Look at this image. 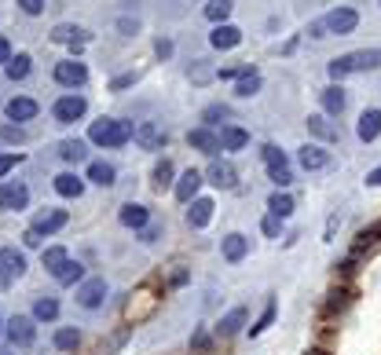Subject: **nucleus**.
Returning a JSON list of instances; mask_svg holds the SVG:
<instances>
[{"mask_svg": "<svg viewBox=\"0 0 381 355\" xmlns=\"http://www.w3.org/2000/svg\"><path fill=\"white\" fill-rule=\"evenodd\" d=\"M381 66V48H363V51H352V56H341L334 59L330 66V77H345V73H356V70H378Z\"/></svg>", "mask_w": 381, "mask_h": 355, "instance_id": "nucleus-1", "label": "nucleus"}, {"mask_svg": "<svg viewBox=\"0 0 381 355\" xmlns=\"http://www.w3.org/2000/svg\"><path fill=\"white\" fill-rule=\"evenodd\" d=\"M88 139L99 147H121L132 139V125L129 121H114V117H103V121H95L88 128Z\"/></svg>", "mask_w": 381, "mask_h": 355, "instance_id": "nucleus-2", "label": "nucleus"}, {"mask_svg": "<svg viewBox=\"0 0 381 355\" xmlns=\"http://www.w3.org/2000/svg\"><path fill=\"white\" fill-rule=\"evenodd\" d=\"M356 26H359V15L352 12V8H337V12H330V15L323 19V23L312 26V37H326V34L345 37V34H352Z\"/></svg>", "mask_w": 381, "mask_h": 355, "instance_id": "nucleus-3", "label": "nucleus"}, {"mask_svg": "<svg viewBox=\"0 0 381 355\" xmlns=\"http://www.w3.org/2000/svg\"><path fill=\"white\" fill-rule=\"evenodd\" d=\"M26 271V256L19 249H0V289H8L15 278H23Z\"/></svg>", "mask_w": 381, "mask_h": 355, "instance_id": "nucleus-4", "label": "nucleus"}, {"mask_svg": "<svg viewBox=\"0 0 381 355\" xmlns=\"http://www.w3.org/2000/svg\"><path fill=\"white\" fill-rule=\"evenodd\" d=\"M103 300H107V282L103 278H88V282H81V289H77V304L81 308H99Z\"/></svg>", "mask_w": 381, "mask_h": 355, "instance_id": "nucleus-5", "label": "nucleus"}, {"mask_svg": "<svg viewBox=\"0 0 381 355\" xmlns=\"http://www.w3.org/2000/svg\"><path fill=\"white\" fill-rule=\"evenodd\" d=\"M8 337H12V344H19V348H26V344H34L37 330H34V319L26 315H15L12 322H8Z\"/></svg>", "mask_w": 381, "mask_h": 355, "instance_id": "nucleus-6", "label": "nucleus"}, {"mask_svg": "<svg viewBox=\"0 0 381 355\" xmlns=\"http://www.w3.org/2000/svg\"><path fill=\"white\" fill-rule=\"evenodd\" d=\"M56 81L59 84H66V88H77V84L88 81V70H84V62H59L56 66Z\"/></svg>", "mask_w": 381, "mask_h": 355, "instance_id": "nucleus-7", "label": "nucleus"}, {"mask_svg": "<svg viewBox=\"0 0 381 355\" xmlns=\"http://www.w3.org/2000/svg\"><path fill=\"white\" fill-rule=\"evenodd\" d=\"M165 128L162 125H154V121H147V125H140L136 128V143H140L143 150H158V147H165Z\"/></svg>", "mask_w": 381, "mask_h": 355, "instance_id": "nucleus-8", "label": "nucleus"}, {"mask_svg": "<svg viewBox=\"0 0 381 355\" xmlns=\"http://www.w3.org/2000/svg\"><path fill=\"white\" fill-rule=\"evenodd\" d=\"M26 201H29V191L23 184H4L0 187V209H26Z\"/></svg>", "mask_w": 381, "mask_h": 355, "instance_id": "nucleus-9", "label": "nucleus"}, {"mask_svg": "<svg viewBox=\"0 0 381 355\" xmlns=\"http://www.w3.org/2000/svg\"><path fill=\"white\" fill-rule=\"evenodd\" d=\"M209 220H213V201H209V198H195V201H190V209H187V223H190V228H206Z\"/></svg>", "mask_w": 381, "mask_h": 355, "instance_id": "nucleus-10", "label": "nucleus"}, {"mask_svg": "<svg viewBox=\"0 0 381 355\" xmlns=\"http://www.w3.org/2000/svg\"><path fill=\"white\" fill-rule=\"evenodd\" d=\"M81 114H84V99H81V95H62V99L56 103V117H59V121H77Z\"/></svg>", "mask_w": 381, "mask_h": 355, "instance_id": "nucleus-11", "label": "nucleus"}, {"mask_svg": "<svg viewBox=\"0 0 381 355\" xmlns=\"http://www.w3.org/2000/svg\"><path fill=\"white\" fill-rule=\"evenodd\" d=\"M66 220H70L66 209H45V212H40V217L34 220V228H37L40 234H51V231H59Z\"/></svg>", "mask_w": 381, "mask_h": 355, "instance_id": "nucleus-12", "label": "nucleus"}, {"mask_svg": "<svg viewBox=\"0 0 381 355\" xmlns=\"http://www.w3.org/2000/svg\"><path fill=\"white\" fill-rule=\"evenodd\" d=\"M378 132H381V114L367 110L363 117H359V125H356V136L363 139V143H370V139H378Z\"/></svg>", "mask_w": 381, "mask_h": 355, "instance_id": "nucleus-13", "label": "nucleus"}, {"mask_svg": "<svg viewBox=\"0 0 381 355\" xmlns=\"http://www.w3.org/2000/svg\"><path fill=\"white\" fill-rule=\"evenodd\" d=\"M187 143L198 147L202 154H217V150H220V136H213L209 128H195V132L187 136Z\"/></svg>", "mask_w": 381, "mask_h": 355, "instance_id": "nucleus-14", "label": "nucleus"}, {"mask_svg": "<svg viewBox=\"0 0 381 355\" xmlns=\"http://www.w3.org/2000/svg\"><path fill=\"white\" fill-rule=\"evenodd\" d=\"M301 165L304 169H326V165H330V154H326V150L323 147H315V143H308V147H301Z\"/></svg>", "mask_w": 381, "mask_h": 355, "instance_id": "nucleus-15", "label": "nucleus"}, {"mask_svg": "<svg viewBox=\"0 0 381 355\" xmlns=\"http://www.w3.org/2000/svg\"><path fill=\"white\" fill-rule=\"evenodd\" d=\"M198 187H202V176H198L195 169H187L184 176H180V184H176V198L180 201H190V198L198 195Z\"/></svg>", "mask_w": 381, "mask_h": 355, "instance_id": "nucleus-16", "label": "nucleus"}, {"mask_svg": "<svg viewBox=\"0 0 381 355\" xmlns=\"http://www.w3.org/2000/svg\"><path fill=\"white\" fill-rule=\"evenodd\" d=\"M209 184H217V187H235V169L228 165V161H213L209 165Z\"/></svg>", "mask_w": 381, "mask_h": 355, "instance_id": "nucleus-17", "label": "nucleus"}, {"mask_svg": "<svg viewBox=\"0 0 381 355\" xmlns=\"http://www.w3.org/2000/svg\"><path fill=\"white\" fill-rule=\"evenodd\" d=\"M304 125H308V132L319 136V139H341V128L330 125V121H326V117H319V114H312Z\"/></svg>", "mask_w": 381, "mask_h": 355, "instance_id": "nucleus-18", "label": "nucleus"}, {"mask_svg": "<svg viewBox=\"0 0 381 355\" xmlns=\"http://www.w3.org/2000/svg\"><path fill=\"white\" fill-rule=\"evenodd\" d=\"M238 40H242V34L235 26H217L213 34H209V45H213V48H235Z\"/></svg>", "mask_w": 381, "mask_h": 355, "instance_id": "nucleus-19", "label": "nucleus"}, {"mask_svg": "<svg viewBox=\"0 0 381 355\" xmlns=\"http://www.w3.org/2000/svg\"><path fill=\"white\" fill-rule=\"evenodd\" d=\"M56 191L62 198H81L84 184H81V176H73V172H62V176H56Z\"/></svg>", "mask_w": 381, "mask_h": 355, "instance_id": "nucleus-20", "label": "nucleus"}, {"mask_svg": "<svg viewBox=\"0 0 381 355\" xmlns=\"http://www.w3.org/2000/svg\"><path fill=\"white\" fill-rule=\"evenodd\" d=\"M249 319V311L246 308H235V311H228L224 319H220V337H231V333H238L242 330V322Z\"/></svg>", "mask_w": 381, "mask_h": 355, "instance_id": "nucleus-21", "label": "nucleus"}, {"mask_svg": "<svg viewBox=\"0 0 381 355\" xmlns=\"http://www.w3.org/2000/svg\"><path fill=\"white\" fill-rule=\"evenodd\" d=\"M34 114H37L34 99H12V103H8V117H12V121H29Z\"/></svg>", "mask_w": 381, "mask_h": 355, "instance_id": "nucleus-22", "label": "nucleus"}, {"mask_svg": "<svg viewBox=\"0 0 381 355\" xmlns=\"http://www.w3.org/2000/svg\"><path fill=\"white\" fill-rule=\"evenodd\" d=\"M246 249H249V242L242 238V234H228V238H224V256L231 264H238L242 256H246Z\"/></svg>", "mask_w": 381, "mask_h": 355, "instance_id": "nucleus-23", "label": "nucleus"}, {"mask_svg": "<svg viewBox=\"0 0 381 355\" xmlns=\"http://www.w3.org/2000/svg\"><path fill=\"white\" fill-rule=\"evenodd\" d=\"M88 180L99 187H110L114 184V165H107V161H92L88 165Z\"/></svg>", "mask_w": 381, "mask_h": 355, "instance_id": "nucleus-24", "label": "nucleus"}, {"mask_svg": "<svg viewBox=\"0 0 381 355\" xmlns=\"http://www.w3.org/2000/svg\"><path fill=\"white\" fill-rule=\"evenodd\" d=\"M147 217H151V212H147L143 206H132V201L121 209V223H125V228H147Z\"/></svg>", "mask_w": 381, "mask_h": 355, "instance_id": "nucleus-25", "label": "nucleus"}, {"mask_svg": "<svg viewBox=\"0 0 381 355\" xmlns=\"http://www.w3.org/2000/svg\"><path fill=\"white\" fill-rule=\"evenodd\" d=\"M249 143V136L242 132V128H224V132H220V147L224 150H242Z\"/></svg>", "mask_w": 381, "mask_h": 355, "instance_id": "nucleus-26", "label": "nucleus"}, {"mask_svg": "<svg viewBox=\"0 0 381 355\" xmlns=\"http://www.w3.org/2000/svg\"><path fill=\"white\" fill-rule=\"evenodd\" d=\"M56 278H59L62 286H73V282H81V278H84V267H81L77 260H66V264L56 271Z\"/></svg>", "mask_w": 381, "mask_h": 355, "instance_id": "nucleus-27", "label": "nucleus"}, {"mask_svg": "<svg viewBox=\"0 0 381 355\" xmlns=\"http://www.w3.org/2000/svg\"><path fill=\"white\" fill-rule=\"evenodd\" d=\"M59 154L66 158V161H73V165H77V161L88 158V150H84L81 139H66V143H59Z\"/></svg>", "mask_w": 381, "mask_h": 355, "instance_id": "nucleus-28", "label": "nucleus"}, {"mask_svg": "<svg viewBox=\"0 0 381 355\" xmlns=\"http://www.w3.org/2000/svg\"><path fill=\"white\" fill-rule=\"evenodd\" d=\"M257 88H260V73H257V70H246V73L238 77V88H235V92L242 95V99H249Z\"/></svg>", "mask_w": 381, "mask_h": 355, "instance_id": "nucleus-29", "label": "nucleus"}, {"mask_svg": "<svg viewBox=\"0 0 381 355\" xmlns=\"http://www.w3.org/2000/svg\"><path fill=\"white\" fill-rule=\"evenodd\" d=\"M268 209H271V217L286 220V217H290V212H293V198H290V195H271Z\"/></svg>", "mask_w": 381, "mask_h": 355, "instance_id": "nucleus-30", "label": "nucleus"}, {"mask_svg": "<svg viewBox=\"0 0 381 355\" xmlns=\"http://www.w3.org/2000/svg\"><path fill=\"white\" fill-rule=\"evenodd\" d=\"M56 315H59V304H56L51 297H40L37 304H34V319H40V322H51Z\"/></svg>", "mask_w": 381, "mask_h": 355, "instance_id": "nucleus-31", "label": "nucleus"}, {"mask_svg": "<svg viewBox=\"0 0 381 355\" xmlns=\"http://www.w3.org/2000/svg\"><path fill=\"white\" fill-rule=\"evenodd\" d=\"M231 8H235L231 0H213V4H206V19L209 23H224V19L231 15Z\"/></svg>", "mask_w": 381, "mask_h": 355, "instance_id": "nucleus-32", "label": "nucleus"}, {"mask_svg": "<svg viewBox=\"0 0 381 355\" xmlns=\"http://www.w3.org/2000/svg\"><path fill=\"white\" fill-rule=\"evenodd\" d=\"M51 37H56L59 45H84V40H88L81 29H73V26H56V34H51Z\"/></svg>", "mask_w": 381, "mask_h": 355, "instance_id": "nucleus-33", "label": "nucleus"}, {"mask_svg": "<svg viewBox=\"0 0 381 355\" xmlns=\"http://www.w3.org/2000/svg\"><path fill=\"white\" fill-rule=\"evenodd\" d=\"M323 106H326V114H341L345 110V92L341 88H326L323 92Z\"/></svg>", "mask_w": 381, "mask_h": 355, "instance_id": "nucleus-34", "label": "nucleus"}, {"mask_svg": "<svg viewBox=\"0 0 381 355\" xmlns=\"http://www.w3.org/2000/svg\"><path fill=\"white\" fill-rule=\"evenodd\" d=\"M77 344H81V333H77V330H70V326H66V330H59V333H56V348H59V352H73Z\"/></svg>", "mask_w": 381, "mask_h": 355, "instance_id": "nucleus-35", "label": "nucleus"}, {"mask_svg": "<svg viewBox=\"0 0 381 355\" xmlns=\"http://www.w3.org/2000/svg\"><path fill=\"white\" fill-rule=\"evenodd\" d=\"M169 184H173V161L162 158V161H158V169H154V187L165 191Z\"/></svg>", "mask_w": 381, "mask_h": 355, "instance_id": "nucleus-36", "label": "nucleus"}, {"mask_svg": "<svg viewBox=\"0 0 381 355\" xmlns=\"http://www.w3.org/2000/svg\"><path fill=\"white\" fill-rule=\"evenodd\" d=\"M62 264H66V249H62V245H51V249H45V267H48L51 275H56Z\"/></svg>", "mask_w": 381, "mask_h": 355, "instance_id": "nucleus-37", "label": "nucleus"}, {"mask_svg": "<svg viewBox=\"0 0 381 355\" xmlns=\"http://www.w3.org/2000/svg\"><path fill=\"white\" fill-rule=\"evenodd\" d=\"M4 70H8V77H12V81H23L26 73H29V56H15Z\"/></svg>", "mask_w": 381, "mask_h": 355, "instance_id": "nucleus-38", "label": "nucleus"}, {"mask_svg": "<svg viewBox=\"0 0 381 355\" xmlns=\"http://www.w3.org/2000/svg\"><path fill=\"white\" fill-rule=\"evenodd\" d=\"M264 161H268L271 169H286V154L279 147H264Z\"/></svg>", "mask_w": 381, "mask_h": 355, "instance_id": "nucleus-39", "label": "nucleus"}, {"mask_svg": "<svg viewBox=\"0 0 381 355\" xmlns=\"http://www.w3.org/2000/svg\"><path fill=\"white\" fill-rule=\"evenodd\" d=\"M271 319H275V304H268V311H264V315H260V322H257V326H253L249 333H253V337H257L260 330H268V326H271Z\"/></svg>", "mask_w": 381, "mask_h": 355, "instance_id": "nucleus-40", "label": "nucleus"}, {"mask_svg": "<svg viewBox=\"0 0 381 355\" xmlns=\"http://www.w3.org/2000/svg\"><path fill=\"white\" fill-rule=\"evenodd\" d=\"M260 231L268 234V238H279V217H264V223H260Z\"/></svg>", "mask_w": 381, "mask_h": 355, "instance_id": "nucleus-41", "label": "nucleus"}, {"mask_svg": "<svg viewBox=\"0 0 381 355\" xmlns=\"http://www.w3.org/2000/svg\"><path fill=\"white\" fill-rule=\"evenodd\" d=\"M271 180H275V187H286V184H290V169H271Z\"/></svg>", "mask_w": 381, "mask_h": 355, "instance_id": "nucleus-42", "label": "nucleus"}, {"mask_svg": "<svg viewBox=\"0 0 381 355\" xmlns=\"http://www.w3.org/2000/svg\"><path fill=\"white\" fill-rule=\"evenodd\" d=\"M19 161H23V154H0V176H4L12 165H19Z\"/></svg>", "mask_w": 381, "mask_h": 355, "instance_id": "nucleus-43", "label": "nucleus"}, {"mask_svg": "<svg viewBox=\"0 0 381 355\" xmlns=\"http://www.w3.org/2000/svg\"><path fill=\"white\" fill-rule=\"evenodd\" d=\"M19 4H23V12H26V15H40L45 0H19Z\"/></svg>", "mask_w": 381, "mask_h": 355, "instance_id": "nucleus-44", "label": "nucleus"}, {"mask_svg": "<svg viewBox=\"0 0 381 355\" xmlns=\"http://www.w3.org/2000/svg\"><path fill=\"white\" fill-rule=\"evenodd\" d=\"M374 234H381V223H374V228H370V231H363V234H359V249L374 242Z\"/></svg>", "mask_w": 381, "mask_h": 355, "instance_id": "nucleus-45", "label": "nucleus"}, {"mask_svg": "<svg viewBox=\"0 0 381 355\" xmlns=\"http://www.w3.org/2000/svg\"><path fill=\"white\" fill-rule=\"evenodd\" d=\"M231 110H228V106H209V110H206V121H217V117H228Z\"/></svg>", "mask_w": 381, "mask_h": 355, "instance_id": "nucleus-46", "label": "nucleus"}, {"mask_svg": "<svg viewBox=\"0 0 381 355\" xmlns=\"http://www.w3.org/2000/svg\"><path fill=\"white\" fill-rule=\"evenodd\" d=\"M23 238H26V245H40V242H45V238H40V231H37V228H29V231L23 234Z\"/></svg>", "mask_w": 381, "mask_h": 355, "instance_id": "nucleus-47", "label": "nucleus"}, {"mask_svg": "<svg viewBox=\"0 0 381 355\" xmlns=\"http://www.w3.org/2000/svg\"><path fill=\"white\" fill-rule=\"evenodd\" d=\"M0 62H12V45L4 37H0Z\"/></svg>", "mask_w": 381, "mask_h": 355, "instance_id": "nucleus-48", "label": "nucleus"}, {"mask_svg": "<svg viewBox=\"0 0 381 355\" xmlns=\"http://www.w3.org/2000/svg\"><path fill=\"white\" fill-rule=\"evenodd\" d=\"M158 56H162V59H169V56H173V45H169V40H158Z\"/></svg>", "mask_w": 381, "mask_h": 355, "instance_id": "nucleus-49", "label": "nucleus"}, {"mask_svg": "<svg viewBox=\"0 0 381 355\" xmlns=\"http://www.w3.org/2000/svg\"><path fill=\"white\" fill-rule=\"evenodd\" d=\"M367 184H370V187H381V169L370 172V176H367Z\"/></svg>", "mask_w": 381, "mask_h": 355, "instance_id": "nucleus-50", "label": "nucleus"}, {"mask_svg": "<svg viewBox=\"0 0 381 355\" xmlns=\"http://www.w3.org/2000/svg\"><path fill=\"white\" fill-rule=\"evenodd\" d=\"M4 139H23V128H4Z\"/></svg>", "mask_w": 381, "mask_h": 355, "instance_id": "nucleus-51", "label": "nucleus"}, {"mask_svg": "<svg viewBox=\"0 0 381 355\" xmlns=\"http://www.w3.org/2000/svg\"><path fill=\"white\" fill-rule=\"evenodd\" d=\"M0 355H15V352H0Z\"/></svg>", "mask_w": 381, "mask_h": 355, "instance_id": "nucleus-52", "label": "nucleus"}]
</instances>
